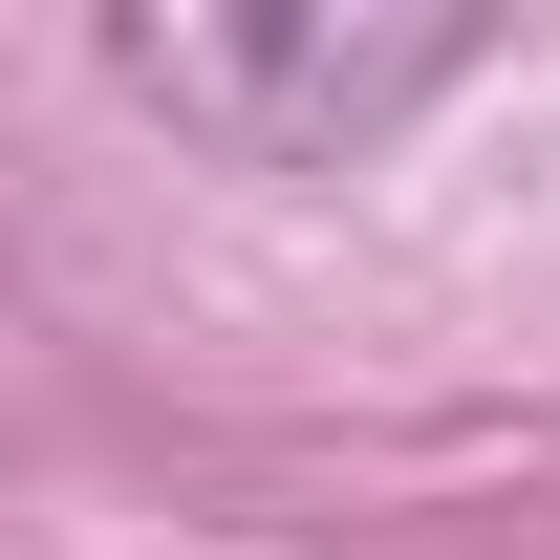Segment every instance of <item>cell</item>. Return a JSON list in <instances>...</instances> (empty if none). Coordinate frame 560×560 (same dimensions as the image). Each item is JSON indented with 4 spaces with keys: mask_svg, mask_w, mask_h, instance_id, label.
Here are the masks:
<instances>
[{
    "mask_svg": "<svg viewBox=\"0 0 560 560\" xmlns=\"http://www.w3.org/2000/svg\"><path fill=\"white\" fill-rule=\"evenodd\" d=\"M495 44V0H108L130 108H173L237 173H346Z\"/></svg>",
    "mask_w": 560,
    "mask_h": 560,
    "instance_id": "obj_1",
    "label": "cell"
}]
</instances>
